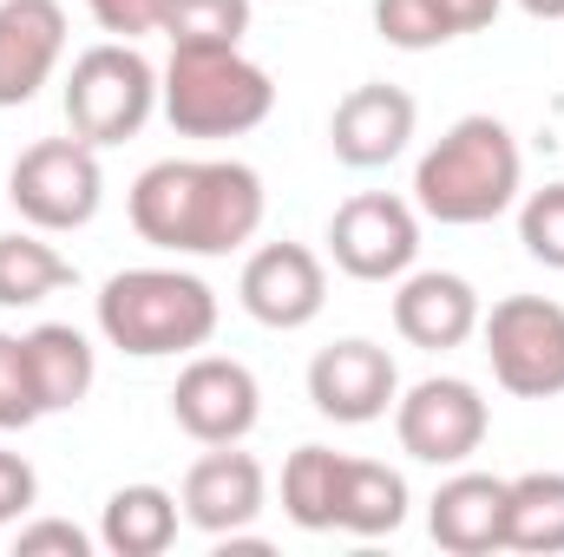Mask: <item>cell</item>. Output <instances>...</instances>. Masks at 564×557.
<instances>
[{
  "label": "cell",
  "mask_w": 564,
  "mask_h": 557,
  "mask_svg": "<svg viewBox=\"0 0 564 557\" xmlns=\"http://www.w3.org/2000/svg\"><path fill=\"white\" fill-rule=\"evenodd\" d=\"M132 230L171 256H230L263 230V177L243 157H158L144 164L132 197Z\"/></svg>",
  "instance_id": "obj_1"
},
{
  "label": "cell",
  "mask_w": 564,
  "mask_h": 557,
  "mask_svg": "<svg viewBox=\"0 0 564 557\" xmlns=\"http://www.w3.org/2000/svg\"><path fill=\"white\" fill-rule=\"evenodd\" d=\"M519 190H525V151L512 139V125L492 112L453 119L414 164V210L446 230L506 217L519 204Z\"/></svg>",
  "instance_id": "obj_2"
},
{
  "label": "cell",
  "mask_w": 564,
  "mask_h": 557,
  "mask_svg": "<svg viewBox=\"0 0 564 557\" xmlns=\"http://www.w3.org/2000/svg\"><path fill=\"white\" fill-rule=\"evenodd\" d=\"M99 335L132 354V361H171V354H197L217 335V288L191 270H119L99 288Z\"/></svg>",
  "instance_id": "obj_3"
},
{
  "label": "cell",
  "mask_w": 564,
  "mask_h": 557,
  "mask_svg": "<svg viewBox=\"0 0 564 557\" xmlns=\"http://www.w3.org/2000/svg\"><path fill=\"white\" fill-rule=\"evenodd\" d=\"M158 112L184 139H243L276 112V79L243 46H171L158 73Z\"/></svg>",
  "instance_id": "obj_4"
},
{
  "label": "cell",
  "mask_w": 564,
  "mask_h": 557,
  "mask_svg": "<svg viewBox=\"0 0 564 557\" xmlns=\"http://www.w3.org/2000/svg\"><path fill=\"white\" fill-rule=\"evenodd\" d=\"M158 112V66L139 53V40H99L66 73V125L86 144L139 139Z\"/></svg>",
  "instance_id": "obj_5"
},
{
  "label": "cell",
  "mask_w": 564,
  "mask_h": 557,
  "mask_svg": "<svg viewBox=\"0 0 564 557\" xmlns=\"http://www.w3.org/2000/svg\"><path fill=\"white\" fill-rule=\"evenodd\" d=\"M7 204H13L33 230H46V237L86 230V223L99 217V204H106L99 144H86V139L26 144V151L13 157V171H7Z\"/></svg>",
  "instance_id": "obj_6"
},
{
  "label": "cell",
  "mask_w": 564,
  "mask_h": 557,
  "mask_svg": "<svg viewBox=\"0 0 564 557\" xmlns=\"http://www.w3.org/2000/svg\"><path fill=\"white\" fill-rule=\"evenodd\" d=\"M479 341L492 381L512 401H558L564 394V302L552 295H506L479 315Z\"/></svg>",
  "instance_id": "obj_7"
},
{
  "label": "cell",
  "mask_w": 564,
  "mask_h": 557,
  "mask_svg": "<svg viewBox=\"0 0 564 557\" xmlns=\"http://www.w3.org/2000/svg\"><path fill=\"white\" fill-rule=\"evenodd\" d=\"M492 433V407L459 374H426L394 401V439L421 466H466Z\"/></svg>",
  "instance_id": "obj_8"
},
{
  "label": "cell",
  "mask_w": 564,
  "mask_h": 557,
  "mask_svg": "<svg viewBox=\"0 0 564 557\" xmlns=\"http://www.w3.org/2000/svg\"><path fill=\"white\" fill-rule=\"evenodd\" d=\"M328 256L348 282H401L421 256V210L394 190H361L328 217Z\"/></svg>",
  "instance_id": "obj_9"
},
{
  "label": "cell",
  "mask_w": 564,
  "mask_h": 557,
  "mask_svg": "<svg viewBox=\"0 0 564 557\" xmlns=\"http://www.w3.org/2000/svg\"><path fill=\"white\" fill-rule=\"evenodd\" d=\"M171 419L197 446H243L263 419V387L230 354H191L177 387H171Z\"/></svg>",
  "instance_id": "obj_10"
},
{
  "label": "cell",
  "mask_w": 564,
  "mask_h": 557,
  "mask_svg": "<svg viewBox=\"0 0 564 557\" xmlns=\"http://www.w3.org/2000/svg\"><path fill=\"white\" fill-rule=\"evenodd\" d=\"M308 401L335 426H375L401 401V368H394V354L381 341H361V335L328 341L308 361Z\"/></svg>",
  "instance_id": "obj_11"
},
{
  "label": "cell",
  "mask_w": 564,
  "mask_h": 557,
  "mask_svg": "<svg viewBox=\"0 0 564 557\" xmlns=\"http://www.w3.org/2000/svg\"><path fill=\"white\" fill-rule=\"evenodd\" d=\"M237 302H243L250 321H263L276 335H295L328 308V263L308 243H263V250L243 256Z\"/></svg>",
  "instance_id": "obj_12"
},
{
  "label": "cell",
  "mask_w": 564,
  "mask_h": 557,
  "mask_svg": "<svg viewBox=\"0 0 564 557\" xmlns=\"http://www.w3.org/2000/svg\"><path fill=\"white\" fill-rule=\"evenodd\" d=\"M414 125H421L414 92H401L388 79H368V86L341 92V106L328 119V144L348 171H381L414 144Z\"/></svg>",
  "instance_id": "obj_13"
},
{
  "label": "cell",
  "mask_w": 564,
  "mask_h": 557,
  "mask_svg": "<svg viewBox=\"0 0 564 557\" xmlns=\"http://www.w3.org/2000/svg\"><path fill=\"white\" fill-rule=\"evenodd\" d=\"M263 499H270V479H263V466H257L250 452H237V446H210L204 459H191L184 492H177L184 525H197L204 538H230V532L257 525Z\"/></svg>",
  "instance_id": "obj_14"
},
{
  "label": "cell",
  "mask_w": 564,
  "mask_h": 557,
  "mask_svg": "<svg viewBox=\"0 0 564 557\" xmlns=\"http://www.w3.org/2000/svg\"><path fill=\"white\" fill-rule=\"evenodd\" d=\"M66 59V7L59 0H0V112L33 106L40 86Z\"/></svg>",
  "instance_id": "obj_15"
},
{
  "label": "cell",
  "mask_w": 564,
  "mask_h": 557,
  "mask_svg": "<svg viewBox=\"0 0 564 557\" xmlns=\"http://www.w3.org/2000/svg\"><path fill=\"white\" fill-rule=\"evenodd\" d=\"M506 512H512V479L459 466L453 479H440V492L426 505V532L453 557H492L506 551Z\"/></svg>",
  "instance_id": "obj_16"
},
{
  "label": "cell",
  "mask_w": 564,
  "mask_h": 557,
  "mask_svg": "<svg viewBox=\"0 0 564 557\" xmlns=\"http://www.w3.org/2000/svg\"><path fill=\"white\" fill-rule=\"evenodd\" d=\"M479 288L453 270H408L394 288V335L408 348L426 354H446V348H466L479 335Z\"/></svg>",
  "instance_id": "obj_17"
},
{
  "label": "cell",
  "mask_w": 564,
  "mask_h": 557,
  "mask_svg": "<svg viewBox=\"0 0 564 557\" xmlns=\"http://www.w3.org/2000/svg\"><path fill=\"white\" fill-rule=\"evenodd\" d=\"M177 525H184L177 492L139 479V485H119V492L106 499V512H99V545L112 557H164L177 545Z\"/></svg>",
  "instance_id": "obj_18"
},
{
  "label": "cell",
  "mask_w": 564,
  "mask_h": 557,
  "mask_svg": "<svg viewBox=\"0 0 564 557\" xmlns=\"http://www.w3.org/2000/svg\"><path fill=\"white\" fill-rule=\"evenodd\" d=\"M26 361H33V387L46 414H73L93 381H99V348L73 328V321H40L26 328Z\"/></svg>",
  "instance_id": "obj_19"
},
{
  "label": "cell",
  "mask_w": 564,
  "mask_h": 557,
  "mask_svg": "<svg viewBox=\"0 0 564 557\" xmlns=\"http://www.w3.org/2000/svg\"><path fill=\"white\" fill-rule=\"evenodd\" d=\"M401 525H408V479L388 459H348L341 466L335 532H348V538H394Z\"/></svg>",
  "instance_id": "obj_20"
},
{
  "label": "cell",
  "mask_w": 564,
  "mask_h": 557,
  "mask_svg": "<svg viewBox=\"0 0 564 557\" xmlns=\"http://www.w3.org/2000/svg\"><path fill=\"white\" fill-rule=\"evenodd\" d=\"M341 466L348 452L328 446H295L282 466V512L295 532H335V505H341Z\"/></svg>",
  "instance_id": "obj_21"
},
{
  "label": "cell",
  "mask_w": 564,
  "mask_h": 557,
  "mask_svg": "<svg viewBox=\"0 0 564 557\" xmlns=\"http://www.w3.org/2000/svg\"><path fill=\"white\" fill-rule=\"evenodd\" d=\"M506 551L564 557V472H519L512 512H506Z\"/></svg>",
  "instance_id": "obj_22"
},
{
  "label": "cell",
  "mask_w": 564,
  "mask_h": 557,
  "mask_svg": "<svg viewBox=\"0 0 564 557\" xmlns=\"http://www.w3.org/2000/svg\"><path fill=\"white\" fill-rule=\"evenodd\" d=\"M59 288H73V263L46 243V230L0 237V308H40Z\"/></svg>",
  "instance_id": "obj_23"
},
{
  "label": "cell",
  "mask_w": 564,
  "mask_h": 557,
  "mask_svg": "<svg viewBox=\"0 0 564 557\" xmlns=\"http://www.w3.org/2000/svg\"><path fill=\"white\" fill-rule=\"evenodd\" d=\"M171 46H243L250 33V0H164V26Z\"/></svg>",
  "instance_id": "obj_24"
},
{
  "label": "cell",
  "mask_w": 564,
  "mask_h": 557,
  "mask_svg": "<svg viewBox=\"0 0 564 557\" xmlns=\"http://www.w3.org/2000/svg\"><path fill=\"white\" fill-rule=\"evenodd\" d=\"M375 33L401 53H433V46L453 40L440 0H375Z\"/></svg>",
  "instance_id": "obj_25"
},
{
  "label": "cell",
  "mask_w": 564,
  "mask_h": 557,
  "mask_svg": "<svg viewBox=\"0 0 564 557\" xmlns=\"http://www.w3.org/2000/svg\"><path fill=\"white\" fill-rule=\"evenodd\" d=\"M46 419L40 387H33V361H26V335H0V433H20Z\"/></svg>",
  "instance_id": "obj_26"
},
{
  "label": "cell",
  "mask_w": 564,
  "mask_h": 557,
  "mask_svg": "<svg viewBox=\"0 0 564 557\" xmlns=\"http://www.w3.org/2000/svg\"><path fill=\"white\" fill-rule=\"evenodd\" d=\"M519 243L532 263L564 270V184H545L519 204Z\"/></svg>",
  "instance_id": "obj_27"
},
{
  "label": "cell",
  "mask_w": 564,
  "mask_h": 557,
  "mask_svg": "<svg viewBox=\"0 0 564 557\" xmlns=\"http://www.w3.org/2000/svg\"><path fill=\"white\" fill-rule=\"evenodd\" d=\"M93 532H79L73 518H33V525H20V538H13V551L20 557H46V551H59V557H93Z\"/></svg>",
  "instance_id": "obj_28"
},
{
  "label": "cell",
  "mask_w": 564,
  "mask_h": 557,
  "mask_svg": "<svg viewBox=\"0 0 564 557\" xmlns=\"http://www.w3.org/2000/svg\"><path fill=\"white\" fill-rule=\"evenodd\" d=\"M86 7H93L99 33H112V40H144L164 26V0H86Z\"/></svg>",
  "instance_id": "obj_29"
},
{
  "label": "cell",
  "mask_w": 564,
  "mask_h": 557,
  "mask_svg": "<svg viewBox=\"0 0 564 557\" xmlns=\"http://www.w3.org/2000/svg\"><path fill=\"white\" fill-rule=\"evenodd\" d=\"M33 505H40V472H33L20 452L0 446V525H20Z\"/></svg>",
  "instance_id": "obj_30"
},
{
  "label": "cell",
  "mask_w": 564,
  "mask_h": 557,
  "mask_svg": "<svg viewBox=\"0 0 564 557\" xmlns=\"http://www.w3.org/2000/svg\"><path fill=\"white\" fill-rule=\"evenodd\" d=\"M499 7H506V0H440V13H446L453 40H459V33H479V26H492V20H499Z\"/></svg>",
  "instance_id": "obj_31"
},
{
  "label": "cell",
  "mask_w": 564,
  "mask_h": 557,
  "mask_svg": "<svg viewBox=\"0 0 564 557\" xmlns=\"http://www.w3.org/2000/svg\"><path fill=\"white\" fill-rule=\"evenodd\" d=\"M532 20H564V0H519Z\"/></svg>",
  "instance_id": "obj_32"
}]
</instances>
